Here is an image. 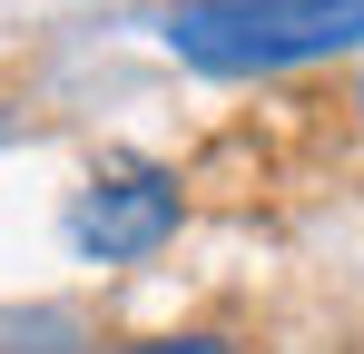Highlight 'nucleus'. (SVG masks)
I'll return each instance as SVG.
<instances>
[{"label": "nucleus", "mask_w": 364, "mask_h": 354, "mask_svg": "<svg viewBox=\"0 0 364 354\" xmlns=\"http://www.w3.org/2000/svg\"><path fill=\"white\" fill-rule=\"evenodd\" d=\"M178 236V177L168 168H99L69 207V246L99 266H138Z\"/></svg>", "instance_id": "f03ea898"}, {"label": "nucleus", "mask_w": 364, "mask_h": 354, "mask_svg": "<svg viewBox=\"0 0 364 354\" xmlns=\"http://www.w3.org/2000/svg\"><path fill=\"white\" fill-rule=\"evenodd\" d=\"M355 40H364V0H178L168 10V50L217 79L296 69V59L355 50Z\"/></svg>", "instance_id": "f257e3e1"}, {"label": "nucleus", "mask_w": 364, "mask_h": 354, "mask_svg": "<svg viewBox=\"0 0 364 354\" xmlns=\"http://www.w3.org/2000/svg\"><path fill=\"white\" fill-rule=\"evenodd\" d=\"M128 354H227L217 335H148V345H128Z\"/></svg>", "instance_id": "7ed1b4c3"}, {"label": "nucleus", "mask_w": 364, "mask_h": 354, "mask_svg": "<svg viewBox=\"0 0 364 354\" xmlns=\"http://www.w3.org/2000/svg\"><path fill=\"white\" fill-rule=\"evenodd\" d=\"M355 109H364V89H355Z\"/></svg>", "instance_id": "20e7f679"}]
</instances>
